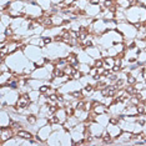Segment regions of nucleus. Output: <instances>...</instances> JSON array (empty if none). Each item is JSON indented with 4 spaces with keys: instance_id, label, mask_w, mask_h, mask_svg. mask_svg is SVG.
<instances>
[{
    "instance_id": "nucleus-1",
    "label": "nucleus",
    "mask_w": 146,
    "mask_h": 146,
    "mask_svg": "<svg viewBox=\"0 0 146 146\" xmlns=\"http://www.w3.org/2000/svg\"><path fill=\"white\" fill-rule=\"evenodd\" d=\"M16 136V132L13 127L8 126V127H0V145H3L6 140Z\"/></svg>"
},
{
    "instance_id": "nucleus-2",
    "label": "nucleus",
    "mask_w": 146,
    "mask_h": 146,
    "mask_svg": "<svg viewBox=\"0 0 146 146\" xmlns=\"http://www.w3.org/2000/svg\"><path fill=\"white\" fill-rule=\"evenodd\" d=\"M106 130H108L109 134L114 137V140L117 139L119 136H120V134L122 132V129H121L120 125H114V124H110V122H109V125L106 126Z\"/></svg>"
},
{
    "instance_id": "nucleus-3",
    "label": "nucleus",
    "mask_w": 146,
    "mask_h": 146,
    "mask_svg": "<svg viewBox=\"0 0 146 146\" xmlns=\"http://www.w3.org/2000/svg\"><path fill=\"white\" fill-rule=\"evenodd\" d=\"M16 136L21 139H26V140H33L34 139V135L31 132H29L28 130H24V129H20V130L16 131Z\"/></svg>"
},
{
    "instance_id": "nucleus-4",
    "label": "nucleus",
    "mask_w": 146,
    "mask_h": 146,
    "mask_svg": "<svg viewBox=\"0 0 146 146\" xmlns=\"http://www.w3.org/2000/svg\"><path fill=\"white\" fill-rule=\"evenodd\" d=\"M104 59V69H112V66L115 65V58L114 56H106Z\"/></svg>"
},
{
    "instance_id": "nucleus-5",
    "label": "nucleus",
    "mask_w": 146,
    "mask_h": 146,
    "mask_svg": "<svg viewBox=\"0 0 146 146\" xmlns=\"http://www.w3.org/2000/svg\"><path fill=\"white\" fill-rule=\"evenodd\" d=\"M116 5H117L119 9H122V10H126L131 6L130 0H116Z\"/></svg>"
},
{
    "instance_id": "nucleus-6",
    "label": "nucleus",
    "mask_w": 146,
    "mask_h": 146,
    "mask_svg": "<svg viewBox=\"0 0 146 146\" xmlns=\"http://www.w3.org/2000/svg\"><path fill=\"white\" fill-rule=\"evenodd\" d=\"M50 1L52 5H59V4H61V3H65V0H50Z\"/></svg>"
},
{
    "instance_id": "nucleus-7",
    "label": "nucleus",
    "mask_w": 146,
    "mask_h": 146,
    "mask_svg": "<svg viewBox=\"0 0 146 146\" xmlns=\"http://www.w3.org/2000/svg\"><path fill=\"white\" fill-rule=\"evenodd\" d=\"M89 1H90V4H94V5L101 4V0H89Z\"/></svg>"
},
{
    "instance_id": "nucleus-8",
    "label": "nucleus",
    "mask_w": 146,
    "mask_h": 146,
    "mask_svg": "<svg viewBox=\"0 0 146 146\" xmlns=\"http://www.w3.org/2000/svg\"><path fill=\"white\" fill-rule=\"evenodd\" d=\"M144 82H145V85H146V79H145V80H144Z\"/></svg>"
}]
</instances>
